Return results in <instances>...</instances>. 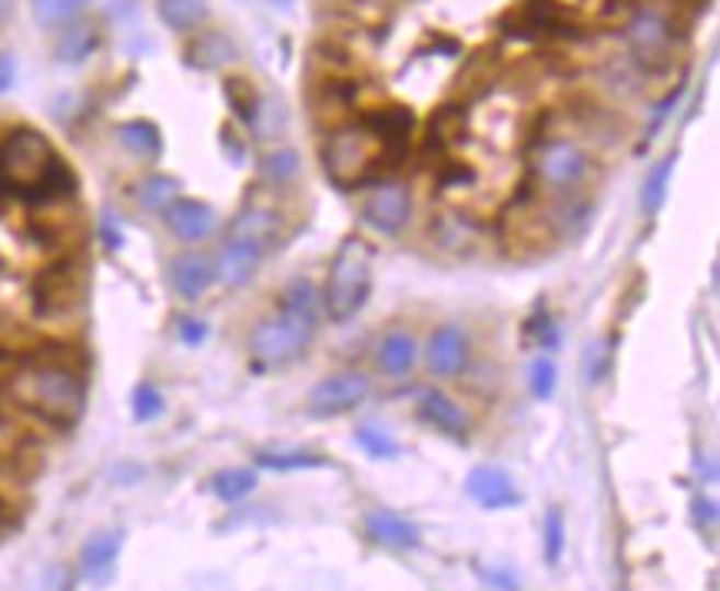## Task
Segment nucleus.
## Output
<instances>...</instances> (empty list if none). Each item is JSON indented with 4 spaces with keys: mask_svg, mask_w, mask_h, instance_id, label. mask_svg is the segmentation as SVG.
Wrapping results in <instances>:
<instances>
[{
    "mask_svg": "<svg viewBox=\"0 0 720 591\" xmlns=\"http://www.w3.org/2000/svg\"><path fill=\"white\" fill-rule=\"evenodd\" d=\"M266 253H270V250H266L263 243L243 240V236H226V243L219 247V253H216V260H213L216 280H219L222 286H229V289L247 286V283L256 276V270H260V263H263Z\"/></svg>",
    "mask_w": 720,
    "mask_h": 591,
    "instance_id": "ddd939ff",
    "label": "nucleus"
},
{
    "mask_svg": "<svg viewBox=\"0 0 720 591\" xmlns=\"http://www.w3.org/2000/svg\"><path fill=\"white\" fill-rule=\"evenodd\" d=\"M366 535H369L376 545L396 548V552H409V548L419 545V529H415L405 515H399V512H392V509H373V512H366Z\"/></svg>",
    "mask_w": 720,
    "mask_h": 591,
    "instance_id": "6ab92c4d",
    "label": "nucleus"
},
{
    "mask_svg": "<svg viewBox=\"0 0 720 591\" xmlns=\"http://www.w3.org/2000/svg\"><path fill=\"white\" fill-rule=\"evenodd\" d=\"M213 283H216V270H213V260L203 253H180L170 263V286L186 303H196L199 296H206Z\"/></svg>",
    "mask_w": 720,
    "mask_h": 591,
    "instance_id": "a211bd4d",
    "label": "nucleus"
},
{
    "mask_svg": "<svg viewBox=\"0 0 720 591\" xmlns=\"http://www.w3.org/2000/svg\"><path fill=\"white\" fill-rule=\"evenodd\" d=\"M415 412L425 425H432L435 432L448 435V439H468V412L442 389H422Z\"/></svg>",
    "mask_w": 720,
    "mask_h": 591,
    "instance_id": "dca6fc26",
    "label": "nucleus"
},
{
    "mask_svg": "<svg viewBox=\"0 0 720 591\" xmlns=\"http://www.w3.org/2000/svg\"><path fill=\"white\" fill-rule=\"evenodd\" d=\"M564 535H568V532H564V515H561V509H551V512L545 515V558H548V565H558V561H561L564 545H568Z\"/></svg>",
    "mask_w": 720,
    "mask_h": 591,
    "instance_id": "f704fd0d",
    "label": "nucleus"
},
{
    "mask_svg": "<svg viewBox=\"0 0 720 591\" xmlns=\"http://www.w3.org/2000/svg\"><path fill=\"white\" fill-rule=\"evenodd\" d=\"M90 0H31L34 21L41 27H67Z\"/></svg>",
    "mask_w": 720,
    "mask_h": 591,
    "instance_id": "c756f323",
    "label": "nucleus"
},
{
    "mask_svg": "<svg viewBox=\"0 0 720 591\" xmlns=\"http://www.w3.org/2000/svg\"><path fill=\"white\" fill-rule=\"evenodd\" d=\"M363 219L373 229H379L382 236H399L409 226V219H412V193H409V186H402L396 180L376 183L363 196Z\"/></svg>",
    "mask_w": 720,
    "mask_h": 591,
    "instance_id": "1a4fd4ad",
    "label": "nucleus"
},
{
    "mask_svg": "<svg viewBox=\"0 0 720 591\" xmlns=\"http://www.w3.org/2000/svg\"><path fill=\"white\" fill-rule=\"evenodd\" d=\"M276 232H279V219L276 213L263 209V206H250L239 213L232 223H229V232L226 236H243V240H253V243H263L266 250L276 243Z\"/></svg>",
    "mask_w": 720,
    "mask_h": 591,
    "instance_id": "4be33fe9",
    "label": "nucleus"
},
{
    "mask_svg": "<svg viewBox=\"0 0 720 591\" xmlns=\"http://www.w3.org/2000/svg\"><path fill=\"white\" fill-rule=\"evenodd\" d=\"M628 47L641 64H664L674 47V27L661 11H638L628 24Z\"/></svg>",
    "mask_w": 720,
    "mask_h": 591,
    "instance_id": "f8f14e48",
    "label": "nucleus"
},
{
    "mask_svg": "<svg viewBox=\"0 0 720 591\" xmlns=\"http://www.w3.org/2000/svg\"><path fill=\"white\" fill-rule=\"evenodd\" d=\"M14 396L50 425H73L87 402L80 373L64 360H34L31 370L14 379Z\"/></svg>",
    "mask_w": 720,
    "mask_h": 591,
    "instance_id": "7ed1b4c3",
    "label": "nucleus"
},
{
    "mask_svg": "<svg viewBox=\"0 0 720 591\" xmlns=\"http://www.w3.org/2000/svg\"><path fill=\"white\" fill-rule=\"evenodd\" d=\"M116 140L124 150H130L137 160H157L163 154V137L150 121H127L116 127Z\"/></svg>",
    "mask_w": 720,
    "mask_h": 591,
    "instance_id": "5701e85b",
    "label": "nucleus"
},
{
    "mask_svg": "<svg viewBox=\"0 0 720 591\" xmlns=\"http://www.w3.org/2000/svg\"><path fill=\"white\" fill-rule=\"evenodd\" d=\"M681 93H684V83H681L677 90H671V93H667V96H664V100L658 103V110H654V121H651V127H648V137H651V134H658V127H661V124L667 121V113L674 110V103L681 100Z\"/></svg>",
    "mask_w": 720,
    "mask_h": 591,
    "instance_id": "4c0bfd02",
    "label": "nucleus"
},
{
    "mask_svg": "<svg viewBox=\"0 0 720 591\" xmlns=\"http://www.w3.org/2000/svg\"><path fill=\"white\" fill-rule=\"evenodd\" d=\"M587 170H591L587 154L571 140L545 144L538 160H535V173H538L541 186H548V190H574L584 183Z\"/></svg>",
    "mask_w": 720,
    "mask_h": 591,
    "instance_id": "9d476101",
    "label": "nucleus"
},
{
    "mask_svg": "<svg viewBox=\"0 0 720 591\" xmlns=\"http://www.w3.org/2000/svg\"><path fill=\"white\" fill-rule=\"evenodd\" d=\"M14 11V0H0V21H8Z\"/></svg>",
    "mask_w": 720,
    "mask_h": 591,
    "instance_id": "c03bdc74",
    "label": "nucleus"
},
{
    "mask_svg": "<svg viewBox=\"0 0 720 591\" xmlns=\"http://www.w3.org/2000/svg\"><path fill=\"white\" fill-rule=\"evenodd\" d=\"M373 396V379L358 370L329 373L309 393V412L316 416H345Z\"/></svg>",
    "mask_w": 720,
    "mask_h": 591,
    "instance_id": "0eeeda50",
    "label": "nucleus"
},
{
    "mask_svg": "<svg viewBox=\"0 0 720 591\" xmlns=\"http://www.w3.org/2000/svg\"><path fill=\"white\" fill-rule=\"evenodd\" d=\"M419 339L412 329L405 326H392L379 336L376 349H373V360H376V370L389 379H405L415 366H419Z\"/></svg>",
    "mask_w": 720,
    "mask_h": 591,
    "instance_id": "2eb2a0df",
    "label": "nucleus"
},
{
    "mask_svg": "<svg viewBox=\"0 0 720 591\" xmlns=\"http://www.w3.org/2000/svg\"><path fill=\"white\" fill-rule=\"evenodd\" d=\"M229 60H236V44L219 31H206L186 47V64L199 70H219Z\"/></svg>",
    "mask_w": 720,
    "mask_h": 591,
    "instance_id": "412c9836",
    "label": "nucleus"
},
{
    "mask_svg": "<svg viewBox=\"0 0 720 591\" xmlns=\"http://www.w3.org/2000/svg\"><path fill=\"white\" fill-rule=\"evenodd\" d=\"M0 529H4V515H0Z\"/></svg>",
    "mask_w": 720,
    "mask_h": 591,
    "instance_id": "49530a36",
    "label": "nucleus"
},
{
    "mask_svg": "<svg viewBox=\"0 0 720 591\" xmlns=\"http://www.w3.org/2000/svg\"><path fill=\"white\" fill-rule=\"evenodd\" d=\"M502 31L522 41H535V37L568 34V18L555 0H525V4L512 8L502 18Z\"/></svg>",
    "mask_w": 720,
    "mask_h": 591,
    "instance_id": "9b49d317",
    "label": "nucleus"
},
{
    "mask_svg": "<svg viewBox=\"0 0 720 591\" xmlns=\"http://www.w3.org/2000/svg\"><path fill=\"white\" fill-rule=\"evenodd\" d=\"M270 4H276V8H289L293 0H270Z\"/></svg>",
    "mask_w": 720,
    "mask_h": 591,
    "instance_id": "a18cd8bd",
    "label": "nucleus"
},
{
    "mask_svg": "<svg viewBox=\"0 0 720 591\" xmlns=\"http://www.w3.org/2000/svg\"><path fill=\"white\" fill-rule=\"evenodd\" d=\"M226 100H229V106L236 110V116L239 121H247V124H253L256 116H260V96H256V90H253V83L250 80H243V77H232V80H226Z\"/></svg>",
    "mask_w": 720,
    "mask_h": 591,
    "instance_id": "7c9ffc66",
    "label": "nucleus"
},
{
    "mask_svg": "<svg viewBox=\"0 0 720 591\" xmlns=\"http://www.w3.org/2000/svg\"><path fill=\"white\" fill-rule=\"evenodd\" d=\"M256 462L263 468H273V471H296V468H319V465H325V458L319 452H309V448H263L256 455Z\"/></svg>",
    "mask_w": 720,
    "mask_h": 591,
    "instance_id": "c85d7f7f",
    "label": "nucleus"
},
{
    "mask_svg": "<svg viewBox=\"0 0 720 591\" xmlns=\"http://www.w3.org/2000/svg\"><path fill=\"white\" fill-rule=\"evenodd\" d=\"M100 47V34L90 24H67L57 37V60L60 64H83Z\"/></svg>",
    "mask_w": 720,
    "mask_h": 591,
    "instance_id": "393cba45",
    "label": "nucleus"
},
{
    "mask_svg": "<svg viewBox=\"0 0 720 591\" xmlns=\"http://www.w3.org/2000/svg\"><path fill=\"white\" fill-rule=\"evenodd\" d=\"M209 489L219 502H239L256 489V471L253 468H222L213 476Z\"/></svg>",
    "mask_w": 720,
    "mask_h": 591,
    "instance_id": "bb28decb",
    "label": "nucleus"
},
{
    "mask_svg": "<svg viewBox=\"0 0 720 591\" xmlns=\"http://www.w3.org/2000/svg\"><path fill=\"white\" fill-rule=\"evenodd\" d=\"M373 247L363 240V236H348L342 240V247L335 250L329 273H325V286H322V312L335 322L345 326L348 319L358 316L369 303L373 293Z\"/></svg>",
    "mask_w": 720,
    "mask_h": 591,
    "instance_id": "20e7f679",
    "label": "nucleus"
},
{
    "mask_svg": "<svg viewBox=\"0 0 720 591\" xmlns=\"http://www.w3.org/2000/svg\"><path fill=\"white\" fill-rule=\"evenodd\" d=\"M677 160H681V154L671 150L664 160H658V163L651 167V173H648V180H644V190H641V206H644L648 216H654V213L664 206V200H667V183H671V177H674Z\"/></svg>",
    "mask_w": 720,
    "mask_h": 591,
    "instance_id": "a878e982",
    "label": "nucleus"
},
{
    "mask_svg": "<svg viewBox=\"0 0 720 591\" xmlns=\"http://www.w3.org/2000/svg\"><path fill=\"white\" fill-rule=\"evenodd\" d=\"M482 578L489 584H495L499 591H518V578L512 568H489V571H482Z\"/></svg>",
    "mask_w": 720,
    "mask_h": 591,
    "instance_id": "58836bf2",
    "label": "nucleus"
},
{
    "mask_svg": "<svg viewBox=\"0 0 720 591\" xmlns=\"http://www.w3.org/2000/svg\"><path fill=\"white\" fill-rule=\"evenodd\" d=\"M322 167L335 186L352 190L358 183H369L373 177H379L389 163H386L382 144L358 124V127H342L325 140Z\"/></svg>",
    "mask_w": 720,
    "mask_h": 591,
    "instance_id": "39448f33",
    "label": "nucleus"
},
{
    "mask_svg": "<svg viewBox=\"0 0 720 591\" xmlns=\"http://www.w3.org/2000/svg\"><path fill=\"white\" fill-rule=\"evenodd\" d=\"M163 412V396L153 383H140L134 389V419L137 422H153Z\"/></svg>",
    "mask_w": 720,
    "mask_h": 591,
    "instance_id": "c9c22d12",
    "label": "nucleus"
},
{
    "mask_svg": "<svg viewBox=\"0 0 720 591\" xmlns=\"http://www.w3.org/2000/svg\"><path fill=\"white\" fill-rule=\"evenodd\" d=\"M355 442H358V448H366L373 458H396L399 455V442L379 425H358Z\"/></svg>",
    "mask_w": 720,
    "mask_h": 591,
    "instance_id": "2f4dec72",
    "label": "nucleus"
},
{
    "mask_svg": "<svg viewBox=\"0 0 720 591\" xmlns=\"http://www.w3.org/2000/svg\"><path fill=\"white\" fill-rule=\"evenodd\" d=\"M263 170H266V177L273 180V183H289V180H296L299 177V154L296 150H289V147H283V150H273L270 157H266V163H263Z\"/></svg>",
    "mask_w": 720,
    "mask_h": 591,
    "instance_id": "72a5a7b5",
    "label": "nucleus"
},
{
    "mask_svg": "<svg viewBox=\"0 0 720 591\" xmlns=\"http://www.w3.org/2000/svg\"><path fill=\"white\" fill-rule=\"evenodd\" d=\"M137 200L144 209L150 213H163L170 203L180 200V180L167 177V173H150L140 186H137Z\"/></svg>",
    "mask_w": 720,
    "mask_h": 591,
    "instance_id": "cd10ccee",
    "label": "nucleus"
},
{
    "mask_svg": "<svg viewBox=\"0 0 720 591\" xmlns=\"http://www.w3.org/2000/svg\"><path fill=\"white\" fill-rule=\"evenodd\" d=\"M87 276L77 260H60L37 273L34 280V306L41 316H67L83 299Z\"/></svg>",
    "mask_w": 720,
    "mask_h": 591,
    "instance_id": "423d86ee",
    "label": "nucleus"
},
{
    "mask_svg": "<svg viewBox=\"0 0 720 591\" xmlns=\"http://www.w3.org/2000/svg\"><path fill=\"white\" fill-rule=\"evenodd\" d=\"M538 342H541L545 349H555V345H558V329H555L551 319H541V322H538Z\"/></svg>",
    "mask_w": 720,
    "mask_h": 591,
    "instance_id": "37998d69",
    "label": "nucleus"
},
{
    "mask_svg": "<svg viewBox=\"0 0 720 591\" xmlns=\"http://www.w3.org/2000/svg\"><path fill=\"white\" fill-rule=\"evenodd\" d=\"M690 515H694V525H697L700 532H713V529H717V505H713V499L697 496L694 505H690Z\"/></svg>",
    "mask_w": 720,
    "mask_h": 591,
    "instance_id": "e433bc0d",
    "label": "nucleus"
},
{
    "mask_svg": "<svg viewBox=\"0 0 720 591\" xmlns=\"http://www.w3.org/2000/svg\"><path fill=\"white\" fill-rule=\"evenodd\" d=\"M471 360V336L458 322H442L425 342V370L435 379H458Z\"/></svg>",
    "mask_w": 720,
    "mask_h": 591,
    "instance_id": "6e6552de",
    "label": "nucleus"
},
{
    "mask_svg": "<svg viewBox=\"0 0 720 591\" xmlns=\"http://www.w3.org/2000/svg\"><path fill=\"white\" fill-rule=\"evenodd\" d=\"M163 219L180 243H199L216 229V209L203 200H176L163 209Z\"/></svg>",
    "mask_w": 720,
    "mask_h": 591,
    "instance_id": "f3484780",
    "label": "nucleus"
},
{
    "mask_svg": "<svg viewBox=\"0 0 720 591\" xmlns=\"http://www.w3.org/2000/svg\"><path fill=\"white\" fill-rule=\"evenodd\" d=\"M18 80V64L11 54H0V93H8Z\"/></svg>",
    "mask_w": 720,
    "mask_h": 591,
    "instance_id": "a19ab883",
    "label": "nucleus"
},
{
    "mask_svg": "<svg viewBox=\"0 0 720 591\" xmlns=\"http://www.w3.org/2000/svg\"><path fill=\"white\" fill-rule=\"evenodd\" d=\"M322 316V296L312 280L296 276L283 286L276 312L250 332V356L263 366H289L309 349Z\"/></svg>",
    "mask_w": 720,
    "mask_h": 591,
    "instance_id": "f03ea898",
    "label": "nucleus"
},
{
    "mask_svg": "<svg viewBox=\"0 0 720 591\" xmlns=\"http://www.w3.org/2000/svg\"><path fill=\"white\" fill-rule=\"evenodd\" d=\"M119 548H124V535H119V532L93 535V538L83 545V555H80L83 578H90L93 584H103V581L113 575V565H116V558H119Z\"/></svg>",
    "mask_w": 720,
    "mask_h": 591,
    "instance_id": "aec40b11",
    "label": "nucleus"
},
{
    "mask_svg": "<svg viewBox=\"0 0 720 591\" xmlns=\"http://www.w3.org/2000/svg\"><path fill=\"white\" fill-rule=\"evenodd\" d=\"M558 386V366L548 356H538L528 370V389L538 402H548Z\"/></svg>",
    "mask_w": 720,
    "mask_h": 591,
    "instance_id": "473e14b6",
    "label": "nucleus"
},
{
    "mask_svg": "<svg viewBox=\"0 0 720 591\" xmlns=\"http://www.w3.org/2000/svg\"><path fill=\"white\" fill-rule=\"evenodd\" d=\"M18 366H21V363H18V356H14V352H11V349H4V345H0V379H14Z\"/></svg>",
    "mask_w": 720,
    "mask_h": 591,
    "instance_id": "79ce46f5",
    "label": "nucleus"
},
{
    "mask_svg": "<svg viewBox=\"0 0 720 591\" xmlns=\"http://www.w3.org/2000/svg\"><path fill=\"white\" fill-rule=\"evenodd\" d=\"M180 339L190 342V345H196V342L206 339V326H203L199 319H180Z\"/></svg>",
    "mask_w": 720,
    "mask_h": 591,
    "instance_id": "ea45409f",
    "label": "nucleus"
},
{
    "mask_svg": "<svg viewBox=\"0 0 720 591\" xmlns=\"http://www.w3.org/2000/svg\"><path fill=\"white\" fill-rule=\"evenodd\" d=\"M465 492L489 512H502V509H515L522 505V492L515 489L512 476L499 465H478L468 471L465 479Z\"/></svg>",
    "mask_w": 720,
    "mask_h": 591,
    "instance_id": "4468645a",
    "label": "nucleus"
},
{
    "mask_svg": "<svg viewBox=\"0 0 720 591\" xmlns=\"http://www.w3.org/2000/svg\"><path fill=\"white\" fill-rule=\"evenodd\" d=\"M157 14L170 31L190 34L199 24H206L209 8H206V0H157Z\"/></svg>",
    "mask_w": 720,
    "mask_h": 591,
    "instance_id": "b1692460",
    "label": "nucleus"
},
{
    "mask_svg": "<svg viewBox=\"0 0 720 591\" xmlns=\"http://www.w3.org/2000/svg\"><path fill=\"white\" fill-rule=\"evenodd\" d=\"M73 190V170L64 163V157L41 130L18 127L0 140V193L44 206L67 200Z\"/></svg>",
    "mask_w": 720,
    "mask_h": 591,
    "instance_id": "f257e3e1",
    "label": "nucleus"
}]
</instances>
